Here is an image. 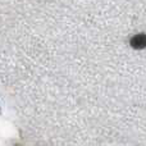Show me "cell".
<instances>
[{"mask_svg":"<svg viewBox=\"0 0 146 146\" xmlns=\"http://www.w3.org/2000/svg\"><path fill=\"white\" fill-rule=\"evenodd\" d=\"M131 46L133 49H144L146 48V35L139 33L131 38Z\"/></svg>","mask_w":146,"mask_h":146,"instance_id":"obj_1","label":"cell"}]
</instances>
